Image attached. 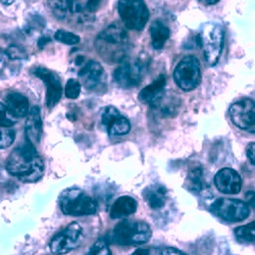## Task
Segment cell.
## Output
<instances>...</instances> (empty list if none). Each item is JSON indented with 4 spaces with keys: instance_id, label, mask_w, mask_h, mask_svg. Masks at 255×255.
Segmentation results:
<instances>
[{
    "instance_id": "obj_32",
    "label": "cell",
    "mask_w": 255,
    "mask_h": 255,
    "mask_svg": "<svg viewBox=\"0 0 255 255\" xmlns=\"http://www.w3.org/2000/svg\"><path fill=\"white\" fill-rule=\"evenodd\" d=\"M160 255H187L183 251L175 248V247H164L160 251Z\"/></svg>"
},
{
    "instance_id": "obj_33",
    "label": "cell",
    "mask_w": 255,
    "mask_h": 255,
    "mask_svg": "<svg viewBox=\"0 0 255 255\" xmlns=\"http://www.w3.org/2000/svg\"><path fill=\"white\" fill-rule=\"evenodd\" d=\"M102 3V0H88L87 1V9L91 12L97 11Z\"/></svg>"
},
{
    "instance_id": "obj_19",
    "label": "cell",
    "mask_w": 255,
    "mask_h": 255,
    "mask_svg": "<svg viewBox=\"0 0 255 255\" xmlns=\"http://www.w3.org/2000/svg\"><path fill=\"white\" fill-rule=\"evenodd\" d=\"M143 198L151 209H161L168 198L167 190L160 184H153L148 186L143 191Z\"/></svg>"
},
{
    "instance_id": "obj_23",
    "label": "cell",
    "mask_w": 255,
    "mask_h": 255,
    "mask_svg": "<svg viewBox=\"0 0 255 255\" xmlns=\"http://www.w3.org/2000/svg\"><path fill=\"white\" fill-rule=\"evenodd\" d=\"M186 187L193 193H199L203 189V169L196 166L191 169L186 180Z\"/></svg>"
},
{
    "instance_id": "obj_30",
    "label": "cell",
    "mask_w": 255,
    "mask_h": 255,
    "mask_svg": "<svg viewBox=\"0 0 255 255\" xmlns=\"http://www.w3.org/2000/svg\"><path fill=\"white\" fill-rule=\"evenodd\" d=\"M82 85L75 79H70L65 87V94L69 99H77L80 96Z\"/></svg>"
},
{
    "instance_id": "obj_36",
    "label": "cell",
    "mask_w": 255,
    "mask_h": 255,
    "mask_svg": "<svg viewBox=\"0 0 255 255\" xmlns=\"http://www.w3.org/2000/svg\"><path fill=\"white\" fill-rule=\"evenodd\" d=\"M50 40L48 39V38H41L39 41H38V46L39 47H41V48H43V45H45L47 42H49Z\"/></svg>"
},
{
    "instance_id": "obj_13",
    "label": "cell",
    "mask_w": 255,
    "mask_h": 255,
    "mask_svg": "<svg viewBox=\"0 0 255 255\" xmlns=\"http://www.w3.org/2000/svg\"><path fill=\"white\" fill-rule=\"evenodd\" d=\"M102 124L111 136H125L131 130V123L115 106H106L101 116Z\"/></svg>"
},
{
    "instance_id": "obj_31",
    "label": "cell",
    "mask_w": 255,
    "mask_h": 255,
    "mask_svg": "<svg viewBox=\"0 0 255 255\" xmlns=\"http://www.w3.org/2000/svg\"><path fill=\"white\" fill-rule=\"evenodd\" d=\"M246 154L248 159L250 160L251 164L254 165L255 164V143L252 142L250 143L247 148H246Z\"/></svg>"
},
{
    "instance_id": "obj_28",
    "label": "cell",
    "mask_w": 255,
    "mask_h": 255,
    "mask_svg": "<svg viewBox=\"0 0 255 255\" xmlns=\"http://www.w3.org/2000/svg\"><path fill=\"white\" fill-rule=\"evenodd\" d=\"M15 140V131L9 128L0 129V149H5L12 145Z\"/></svg>"
},
{
    "instance_id": "obj_2",
    "label": "cell",
    "mask_w": 255,
    "mask_h": 255,
    "mask_svg": "<svg viewBox=\"0 0 255 255\" xmlns=\"http://www.w3.org/2000/svg\"><path fill=\"white\" fill-rule=\"evenodd\" d=\"M128 43L129 38L126 30L118 24H113L99 34L95 46L103 58L117 62L124 60Z\"/></svg>"
},
{
    "instance_id": "obj_37",
    "label": "cell",
    "mask_w": 255,
    "mask_h": 255,
    "mask_svg": "<svg viewBox=\"0 0 255 255\" xmlns=\"http://www.w3.org/2000/svg\"><path fill=\"white\" fill-rule=\"evenodd\" d=\"M0 2L4 5H10L14 2V0H0Z\"/></svg>"
},
{
    "instance_id": "obj_18",
    "label": "cell",
    "mask_w": 255,
    "mask_h": 255,
    "mask_svg": "<svg viewBox=\"0 0 255 255\" xmlns=\"http://www.w3.org/2000/svg\"><path fill=\"white\" fill-rule=\"evenodd\" d=\"M4 105L16 120L27 117L30 111L28 98L18 92L7 93L4 97Z\"/></svg>"
},
{
    "instance_id": "obj_3",
    "label": "cell",
    "mask_w": 255,
    "mask_h": 255,
    "mask_svg": "<svg viewBox=\"0 0 255 255\" xmlns=\"http://www.w3.org/2000/svg\"><path fill=\"white\" fill-rule=\"evenodd\" d=\"M152 231L145 222L124 221L118 224L110 235L112 243L122 246L142 245L151 239Z\"/></svg>"
},
{
    "instance_id": "obj_14",
    "label": "cell",
    "mask_w": 255,
    "mask_h": 255,
    "mask_svg": "<svg viewBox=\"0 0 255 255\" xmlns=\"http://www.w3.org/2000/svg\"><path fill=\"white\" fill-rule=\"evenodd\" d=\"M115 80L123 88L138 86L142 80V66L137 61L123 60L121 66L115 71Z\"/></svg>"
},
{
    "instance_id": "obj_10",
    "label": "cell",
    "mask_w": 255,
    "mask_h": 255,
    "mask_svg": "<svg viewBox=\"0 0 255 255\" xmlns=\"http://www.w3.org/2000/svg\"><path fill=\"white\" fill-rule=\"evenodd\" d=\"M232 123L239 129L254 133L255 103L253 99L243 98L234 102L229 110Z\"/></svg>"
},
{
    "instance_id": "obj_22",
    "label": "cell",
    "mask_w": 255,
    "mask_h": 255,
    "mask_svg": "<svg viewBox=\"0 0 255 255\" xmlns=\"http://www.w3.org/2000/svg\"><path fill=\"white\" fill-rule=\"evenodd\" d=\"M151 34V42L152 47L156 50L161 49L165 42L169 39L171 36V30H169L160 20H154L150 27Z\"/></svg>"
},
{
    "instance_id": "obj_16",
    "label": "cell",
    "mask_w": 255,
    "mask_h": 255,
    "mask_svg": "<svg viewBox=\"0 0 255 255\" xmlns=\"http://www.w3.org/2000/svg\"><path fill=\"white\" fill-rule=\"evenodd\" d=\"M42 119H41V111L37 106H33L30 109L27 115L26 121V141L32 145H36L40 142L42 135Z\"/></svg>"
},
{
    "instance_id": "obj_9",
    "label": "cell",
    "mask_w": 255,
    "mask_h": 255,
    "mask_svg": "<svg viewBox=\"0 0 255 255\" xmlns=\"http://www.w3.org/2000/svg\"><path fill=\"white\" fill-rule=\"evenodd\" d=\"M83 241V228L74 222L60 231L50 242V250L53 254L63 255L78 248Z\"/></svg>"
},
{
    "instance_id": "obj_12",
    "label": "cell",
    "mask_w": 255,
    "mask_h": 255,
    "mask_svg": "<svg viewBox=\"0 0 255 255\" xmlns=\"http://www.w3.org/2000/svg\"><path fill=\"white\" fill-rule=\"evenodd\" d=\"M80 84L89 91H99L106 84V74L100 63L89 60L79 72Z\"/></svg>"
},
{
    "instance_id": "obj_35",
    "label": "cell",
    "mask_w": 255,
    "mask_h": 255,
    "mask_svg": "<svg viewBox=\"0 0 255 255\" xmlns=\"http://www.w3.org/2000/svg\"><path fill=\"white\" fill-rule=\"evenodd\" d=\"M198 1L204 5H214L217 4L220 0H198Z\"/></svg>"
},
{
    "instance_id": "obj_6",
    "label": "cell",
    "mask_w": 255,
    "mask_h": 255,
    "mask_svg": "<svg viewBox=\"0 0 255 255\" xmlns=\"http://www.w3.org/2000/svg\"><path fill=\"white\" fill-rule=\"evenodd\" d=\"M119 14L127 29L141 31L149 19V10L144 0H120Z\"/></svg>"
},
{
    "instance_id": "obj_26",
    "label": "cell",
    "mask_w": 255,
    "mask_h": 255,
    "mask_svg": "<svg viewBox=\"0 0 255 255\" xmlns=\"http://www.w3.org/2000/svg\"><path fill=\"white\" fill-rule=\"evenodd\" d=\"M54 39L58 42H61L63 44L67 45H76L78 43H80L81 38L71 32L65 31V30H58L55 32L54 34Z\"/></svg>"
},
{
    "instance_id": "obj_11",
    "label": "cell",
    "mask_w": 255,
    "mask_h": 255,
    "mask_svg": "<svg viewBox=\"0 0 255 255\" xmlns=\"http://www.w3.org/2000/svg\"><path fill=\"white\" fill-rule=\"evenodd\" d=\"M33 74L41 79L45 84L46 89V106L49 109L54 108V106L59 102L62 96V85L59 77L52 71L46 69V68H35L33 71Z\"/></svg>"
},
{
    "instance_id": "obj_34",
    "label": "cell",
    "mask_w": 255,
    "mask_h": 255,
    "mask_svg": "<svg viewBox=\"0 0 255 255\" xmlns=\"http://www.w3.org/2000/svg\"><path fill=\"white\" fill-rule=\"evenodd\" d=\"M131 255H152L149 249H145V248H139L135 250Z\"/></svg>"
},
{
    "instance_id": "obj_27",
    "label": "cell",
    "mask_w": 255,
    "mask_h": 255,
    "mask_svg": "<svg viewBox=\"0 0 255 255\" xmlns=\"http://www.w3.org/2000/svg\"><path fill=\"white\" fill-rule=\"evenodd\" d=\"M85 255H112L108 240L103 238L98 239Z\"/></svg>"
},
{
    "instance_id": "obj_17",
    "label": "cell",
    "mask_w": 255,
    "mask_h": 255,
    "mask_svg": "<svg viewBox=\"0 0 255 255\" xmlns=\"http://www.w3.org/2000/svg\"><path fill=\"white\" fill-rule=\"evenodd\" d=\"M166 80L163 75H160L155 81L148 85L139 93V100L144 104L157 105V103L163 98Z\"/></svg>"
},
{
    "instance_id": "obj_20",
    "label": "cell",
    "mask_w": 255,
    "mask_h": 255,
    "mask_svg": "<svg viewBox=\"0 0 255 255\" xmlns=\"http://www.w3.org/2000/svg\"><path fill=\"white\" fill-rule=\"evenodd\" d=\"M138 208V201L131 196H122L118 198L111 208V218L113 220L124 219L135 214Z\"/></svg>"
},
{
    "instance_id": "obj_8",
    "label": "cell",
    "mask_w": 255,
    "mask_h": 255,
    "mask_svg": "<svg viewBox=\"0 0 255 255\" xmlns=\"http://www.w3.org/2000/svg\"><path fill=\"white\" fill-rule=\"evenodd\" d=\"M215 217L230 223L242 222L249 217L250 209L246 202L238 199L220 198L209 206Z\"/></svg>"
},
{
    "instance_id": "obj_1",
    "label": "cell",
    "mask_w": 255,
    "mask_h": 255,
    "mask_svg": "<svg viewBox=\"0 0 255 255\" xmlns=\"http://www.w3.org/2000/svg\"><path fill=\"white\" fill-rule=\"evenodd\" d=\"M7 172L24 183H35L44 174V161L34 145L26 142L16 147L6 161Z\"/></svg>"
},
{
    "instance_id": "obj_15",
    "label": "cell",
    "mask_w": 255,
    "mask_h": 255,
    "mask_svg": "<svg viewBox=\"0 0 255 255\" xmlns=\"http://www.w3.org/2000/svg\"><path fill=\"white\" fill-rule=\"evenodd\" d=\"M215 185L220 192L235 195L241 192L242 179L235 169L225 167L220 169L215 176Z\"/></svg>"
},
{
    "instance_id": "obj_24",
    "label": "cell",
    "mask_w": 255,
    "mask_h": 255,
    "mask_svg": "<svg viewBox=\"0 0 255 255\" xmlns=\"http://www.w3.org/2000/svg\"><path fill=\"white\" fill-rule=\"evenodd\" d=\"M236 239L242 244H253L255 239V224L254 222L244 226L237 227L234 230Z\"/></svg>"
},
{
    "instance_id": "obj_7",
    "label": "cell",
    "mask_w": 255,
    "mask_h": 255,
    "mask_svg": "<svg viewBox=\"0 0 255 255\" xmlns=\"http://www.w3.org/2000/svg\"><path fill=\"white\" fill-rule=\"evenodd\" d=\"M174 80L181 90L185 92L194 90L201 81V68L197 57L193 55L183 57L174 71Z\"/></svg>"
},
{
    "instance_id": "obj_25",
    "label": "cell",
    "mask_w": 255,
    "mask_h": 255,
    "mask_svg": "<svg viewBox=\"0 0 255 255\" xmlns=\"http://www.w3.org/2000/svg\"><path fill=\"white\" fill-rule=\"evenodd\" d=\"M3 53L5 56L10 60V61H18V60H23L28 57L26 50L17 44H8L5 48L2 49Z\"/></svg>"
},
{
    "instance_id": "obj_21",
    "label": "cell",
    "mask_w": 255,
    "mask_h": 255,
    "mask_svg": "<svg viewBox=\"0 0 255 255\" xmlns=\"http://www.w3.org/2000/svg\"><path fill=\"white\" fill-rule=\"evenodd\" d=\"M47 4L58 19H65L69 14L80 11L81 8L76 0H47Z\"/></svg>"
},
{
    "instance_id": "obj_4",
    "label": "cell",
    "mask_w": 255,
    "mask_h": 255,
    "mask_svg": "<svg viewBox=\"0 0 255 255\" xmlns=\"http://www.w3.org/2000/svg\"><path fill=\"white\" fill-rule=\"evenodd\" d=\"M58 204L63 215L73 217L91 216L97 210L96 200L77 188L67 189L61 192Z\"/></svg>"
},
{
    "instance_id": "obj_5",
    "label": "cell",
    "mask_w": 255,
    "mask_h": 255,
    "mask_svg": "<svg viewBox=\"0 0 255 255\" xmlns=\"http://www.w3.org/2000/svg\"><path fill=\"white\" fill-rule=\"evenodd\" d=\"M225 28L221 24L206 23L203 25L198 39L209 66H216L219 62L225 46Z\"/></svg>"
},
{
    "instance_id": "obj_29",
    "label": "cell",
    "mask_w": 255,
    "mask_h": 255,
    "mask_svg": "<svg viewBox=\"0 0 255 255\" xmlns=\"http://www.w3.org/2000/svg\"><path fill=\"white\" fill-rule=\"evenodd\" d=\"M18 120H16L6 109L4 103L0 102V127L2 128H10L16 124Z\"/></svg>"
}]
</instances>
